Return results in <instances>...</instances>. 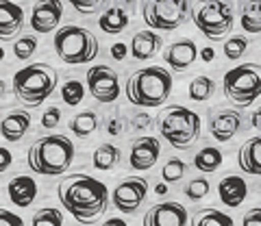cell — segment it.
<instances>
[{
    "mask_svg": "<svg viewBox=\"0 0 261 226\" xmlns=\"http://www.w3.org/2000/svg\"><path fill=\"white\" fill-rule=\"evenodd\" d=\"M120 157H122V150L118 146H113V144H102V146H98L94 150L92 163L96 170H100V172H109V170H113L120 163Z\"/></svg>",
    "mask_w": 261,
    "mask_h": 226,
    "instance_id": "25",
    "label": "cell"
},
{
    "mask_svg": "<svg viewBox=\"0 0 261 226\" xmlns=\"http://www.w3.org/2000/svg\"><path fill=\"white\" fill-rule=\"evenodd\" d=\"M29 167L35 174L59 176L65 174L74 161V144L65 135H46L29 148Z\"/></svg>",
    "mask_w": 261,
    "mask_h": 226,
    "instance_id": "3",
    "label": "cell"
},
{
    "mask_svg": "<svg viewBox=\"0 0 261 226\" xmlns=\"http://www.w3.org/2000/svg\"><path fill=\"white\" fill-rule=\"evenodd\" d=\"M122 3H126V5H133V3H135V0H122Z\"/></svg>",
    "mask_w": 261,
    "mask_h": 226,
    "instance_id": "48",
    "label": "cell"
},
{
    "mask_svg": "<svg viewBox=\"0 0 261 226\" xmlns=\"http://www.w3.org/2000/svg\"><path fill=\"white\" fill-rule=\"evenodd\" d=\"M144 226H185L190 222L187 209L178 203H159L144 215Z\"/></svg>",
    "mask_w": 261,
    "mask_h": 226,
    "instance_id": "13",
    "label": "cell"
},
{
    "mask_svg": "<svg viewBox=\"0 0 261 226\" xmlns=\"http://www.w3.org/2000/svg\"><path fill=\"white\" fill-rule=\"evenodd\" d=\"M250 122H252V126H255V128H259V131H261V107L252 111V116H250Z\"/></svg>",
    "mask_w": 261,
    "mask_h": 226,
    "instance_id": "44",
    "label": "cell"
},
{
    "mask_svg": "<svg viewBox=\"0 0 261 226\" xmlns=\"http://www.w3.org/2000/svg\"><path fill=\"white\" fill-rule=\"evenodd\" d=\"M31 128V116L27 111H11L7 113L3 118V126H0V131H3V139L7 142H20L27 131Z\"/></svg>",
    "mask_w": 261,
    "mask_h": 226,
    "instance_id": "22",
    "label": "cell"
},
{
    "mask_svg": "<svg viewBox=\"0 0 261 226\" xmlns=\"http://www.w3.org/2000/svg\"><path fill=\"white\" fill-rule=\"evenodd\" d=\"M238 163L242 167V172L261 176V135L242 144V148L238 152Z\"/></svg>",
    "mask_w": 261,
    "mask_h": 226,
    "instance_id": "21",
    "label": "cell"
},
{
    "mask_svg": "<svg viewBox=\"0 0 261 226\" xmlns=\"http://www.w3.org/2000/svg\"><path fill=\"white\" fill-rule=\"evenodd\" d=\"M222 90L235 107H250L261 96V66L259 63H242V66L228 70L222 78Z\"/></svg>",
    "mask_w": 261,
    "mask_h": 226,
    "instance_id": "7",
    "label": "cell"
},
{
    "mask_svg": "<svg viewBox=\"0 0 261 226\" xmlns=\"http://www.w3.org/2000/svg\"><path fill=\"white\" fill-rule=\"evenodd\" d=\"M24 24V11L11 0H0V39H11Z\"/></svg>",
    "mask_w": 261,
    "mask_h": 226,
    "instance_id": "18",
    "label": "cell"
},
{
    "mask_svg": "<svg viewBox=\"0 0 261 226\" xmlns=\"http://www.w3.org/2000/svg\"><path fill=\"white\" fill-rule=\"evenodd\" d=\"M200 56H202L205 61H211V59H214V50H211V48H202V50H200Z\"/></svg>",
    "mask_w": 261,
    "mask_h": 226,
    "instance_id": "45",
    "label": "cell"
},
{
    "mask_svg": "<svg viewBox=\"0 0 261 226\" xmlns=\"http://www.w3.org/2000/svg\"><path fill=\"white\" fill-rule=\"evenodd\" d=\"M196 59H198V48H196L194 39H181V42H174L172 46L166 48V52H163V61L176 72L190 70L196 63Z\"/></svg>",
    "mask_w": 261,
    "mask_h": 226,
    "instance_id": "15",
    "label": "cell"
},
{
    "mask_svg": "<svg viewBox=\"0 0 261 226\" xmlns=\"http://www.w3.org/2000/svg\"><path fill=\"white\" fill-rule=\"evenodd\" d=\"M0 220H3V224H15V226H22V220L18 215H13L9 211H3L0 213Z\"/></svg>",
    "mask_w": 261,
    "mask_h": 226,
    "instance_id": "42",
    "label": "cell"
},
{
    "mask_svg": "<svg viewBox=\"0 0 261 226\" xmlns=\"http://www.w3.org/2000/svg\"><path fill=\"white\" fill-rule=\"evenodd\" d=\"M59 74L48 63H31V66L15 72L13 76V94L27 107H39L48 100L57 87Z\"/></svg>",
    "mask_w": 261,
    "mask_h": 226,
    "instance_id": "4",
    "label": "cell"
},
{
    "mask_svg": "<svg viewBox=\"0 0 261 226\" xmlns=\"http://www.w3.org/2000/svg\"><path fill=\"white\" fill-rule=\"evenodd\" d=\"M35 50H37V37L35 35H24L13 44V54L18 56L20 61H27Z\"/></svg>",
    "mask_w": 261,
    "mask_h": 226,
    "instance_id": "34",
    "label": "cell"
},
{
    "mask_svg": "<svg viewBox=\"0 0 261 226\" xmlns=\"http://www.w3.org/2000/svg\"><path fill=\"white\" fill-rule=\"evenodd\" d=\"M98 50H100V44H98L96 35L76 24L61 26L55 35V52L70 66H83V63L94 61Z\"/></svg>",
    "mask_w": 261,
    "mask_h": 226,
    "instance_id": "6",
    "label": "cell"
},
{
    "mask_svg": "<svg viewBox=\"0 0 261 226\" xmlns=\"http://www.w3.org/2000/svg\"><path fill=\"white\" fill-rule=\"evenodd\" d=\"M107 133L109 135H120L122 133V124H120V120H109V124H107Z\"/></svg>",
    "mask_w": 261,
    "mask_h": 226,
    "instance_id": "43",
    "label": "cell"
},
{
    "mask_svg": "<svg viewBox=\"0 0 261 226\" xmlns=\"http://www.w3.org/2000/svg\"><path fill=\"white\" fill-rule=\"evenodd\" d=\"M222 159H224V155L218 148L207 146V148H202L200 152H196L194 167L198 170V172H202V174H211V172H216V170L222 165Z\"/></svg>",
    "mask_w": 261,
    "mask_h": 226,
    "instance_id": "26",
    "label": "cell"
},
{
    "mask_svg": "<svg viewBox=\"0 0 261 226\" xmlns=\"http://www.w3.org/2000/svg\"><path fill=\"white\" fill-rule=\"evenodd\" d=\"M154 193H159V196H163V193H168V183H159L157 187H154Z\"/></svg>",
    "mask_w": 261,
    "mask_h": 226,
    "instance_id": "46",
    "label": "cell"
},
{
    "mask_svg": "<svg viewBox=\"0 0 261 226\" xmlns=\"http://www.w3.org/2000/svg\"><path fill=\"white\" fill-rule=\"evenodd\" d=\"M68 126L76 137H89L98 128V116L94 111H81L79 116L70 120Z\"/></svg>",
    "mask_w": 261,
    "mask_h": 226,
    "instance_id": "27",
    "label": "cell"
},
{
    "mask_svg": "<svg viewBox=\"0 0 261 226\" xmlns=\"http://www.w3.org/2000/svg\"><path fill=\"white\" fill-rule=\"evenodd\" d=\"M122 224H124L122 220H109V222H107V226H122Z\"/></svg>",
    "mask_w": 261,
    "mask_h": 226,
    "instance_id": "47",
    "label": "cell"
},
{
    "mask_svg": "<svg viewBox=\"0 0 261 226\" xmlns=\"http://www.w3.org/2000/svg\"><path fill=\"white\" fill-rule=\"evenodd\" d=\"M214 92H216L214 78H209L205 74L192 78V83H190V98L194 102H205V100H209L211 96H214Z\"/></svg>",
    "mask_w": 261,
    "mask_h": 226,
    "instance_id": "28",
    "label": "cell"
},
{
    "mask_svg": "<svg viewBox=\"0 0 261 226\" xmlns=\"http://www.w3.org/2000/svg\"><path fill=\"white\" fill-rule=\"evenodd\" d=\"M161 155V144L154 137H140L130 146V167L137 172L150 170Z\"/></svg>",
    "mask_w": 261,
    "mask_h": 226,
    "instance_id": "14",
    "label": "cell"
},
{
    "mask_svg": "<svg viewBox=\"0 0 261 226\" xmlns=\"http://www.w3.org/2000/svg\"><path fill=\"white\" fill-rule=\"evenodd\" d=\"M240 126H242V116L240 113H235L231 109H224V111H220V113H216V116L211 118L209 131H211V135H214V139L228 142V139H233V135L240 131Z\"/></svg>",
    "mask_w": 261,
    "mask_h": 226,
    "instance_id": "16",
    "label": "cell"
},
{
    "mask_svg": "<svg viewBox=\"0 0 261 226\" xmlns=\"http://www.w3.org/2000/svg\"><path fill=\"white\" fill-rule=\"evenodd\" d=\"M33 226H61L63 224V215L59 209H53V207H46L42 211H37L33 215Z\"/></svg>",
    "mask_w": 261,
    "mask_h": 226,
    "instance_id": "32",
    "label": "cell"
},
{
    "mask_svg": "<svg viewBox=\"0 0 261 226\" xmlns=\"http://www.w3.org/2000/svg\"><path fill=\"white\" fill-rule=\"evenodd\" d=\"M68 3L81 13H96L105 5V0H68Z\"/></svg>",
    "mask_w": 261,
    "mask_h": 226,
    "instance_id": "36",
    "label": "cell"
},
{
    "mask_svg": "<svg viewBox=\"0 0 261 226\" xmlns=\"http://www.w3.org/2000/svg\"><path fill=\"white\" fill-rule=\"evenodd\" d=\"M7 193H9V200L15 207L27 209L33 205V200L37 196V183L31 176H15L7 185Z\"/></svg>",
    "mask_w": 261,
    "mask_h": 226,
    "instance_id": "20",
    "label": "cell"
},
{
    "mask_svg": "<svg viewBox=\"0 0 261 226\" xmlns=\"http://www.w3.org/2000/svg\"><path fill=\"white\" fill-rule=\"evenodd\" d=\"M142 18L154 31H174L183 26L190 18L187 0H146L142 7Z\"/></svg>",
    "mask_w": 261,
    "mask_h": 226,
    "instance_id": "9",
    "label": "cell"
},
{
    "mask_svg": "<svg viewBox=\"0 0 261 226\" xmlns=\"http://www.w3.org/2000/svg\"><path fill=\"white\" fill-rule=\"evenodd\" d=\"M159 135L172 148H190L200 135V116L183 104H170L157 116Z\"/></svg>",
    "mask_w": 261,
    "mask_h": 226,
    "instance_id": "5",
    "label": "cell"
},
{
    "mask_svg": "<svg viewBox=\"0 0 261 226\" xmlns=\"http://www.w3.org/2000/svg\"><path fill=\"white\" fill-rule=\"evenodd\" d=\"M63 15L61 0H37L31 9V29L39 35L53 33Z\"/></svg>",
    "mask_w": 261,
    "mask_h": 226,
    "instance_id": "12",
    "label": "cell"
},
{
    "mask_svg": "<svg viewBox=\"0 0 261 226\" xmlns=\"http://www.w3.org/2000/svg\"><path fill=\"white\" fill-rule=\"evenodd\" d=\"M11 152L7 148H0V172H7V167L11 165Z\"/></svg>",
    "mask_w": 261,
    "mask_h": 226,
    "instance_id": "40",
    "label": "cell"
},
{
    "mask_svg": "<svg viewBox=\"0 0 261 226\" xmlns=\"http://www.w3.org/2000/svg\"><path fill=\"white\" fill-rule=\"evenodd\" d=\"M152 124V120L148 116H135L133 118V128H137V131H144V128H148Z\"/></svg>",
    "mask_w": 261,
    "mask_h": 226,
    "instance_id": "39",
    "label": "cell"
},
{
    "mask_svg": "<svg viewBox=\"0 0 261 226\" xmlns=\"http://www.w3.org/2000/svg\"><path fill=\"white\" fill-rule=\"evenodd\" d=\"M207 191H209V181L207 179H194V181L187 183L185 196L190 200H200V198L207 196Z\"/></svg>",
    "mask_w": 261,
    "mask_h": 226,
    "instance_id": "35",
    "label": "cell"
},
{
    "mask_svg": "<svg viewBox=\"0 0 261 226\" xmlns=\"http://www.w3.org/2000/svg\"><path fill=\"white\" fill-rule=\"evenodd\" d=\"M128 20H130L128 13L122 7H111V9H107L98 18V26L107 35H120L128 26Z\"/></svg>",
    "mask_w": 261,
    "mask_h": 226,
    "instance_id": "23",
    "label": "cell"
},
{
    "mask_svg": "<svg viewBox=\"0 0 261 226\" xmlns=\"http://www.w3.org/2000/svg\"><path fill=\"white\" fill-rule=\"evenodd\" d=\"M126 44H116V46H111V56L113 59H118V61H122L126 56Z\"/></svg>",
    "mask_w": 261,
    "mask_h": 226,
    "instance_id": "41",
    "label": "cell"
},
{
    "mask_svg": "<svg viewBox=\"0 0 261 226\" xmlns=\"http://www.w3.org/2000/svg\"><path fill=\"white\" fill-rule=\"evenodd\" d=\"M87 87H89V94L102 104H109L113 100H118V96H120L118 72L111 70L109 66L89 68L87 70Z\"/></svg>",
    "mask_w": 261,
    "mask_h": 226,
    "instance_id": "10",
    "label": "cell"
},
{
    "mask_svg": "<svg viewBox=\"0 0 261 226\" xmlns=\"http://www.w3.org/2000/svg\"><path fill=\"white\" fill-rule=\"evenodd\" d=\"M148 196V179L130 176L113 189V207L122 213H135Z\"/></svg>",
    "mask_w": 261,
    "mask_h": 226,
    "instance_id": "11",
    "label": "cell"
},
{
    "mask_svg": "<svg viewBox=\"0 0 261 226\" xmlns=\"http://www.w3.org/2000/svg\"><path fill=\"white\" fill-rule=\"evenodd\" d=\"M196 29L207 39H222L233 29V9L224 0H198L192 9Z\"/></svg>",
    "mask_w": 261,
    "mask_h": 226,
    "instance_id": "8",
    "label": "cell"
},
{
    "mask_svg": "<svg viewBox=\"0 0 261 226\" xmlns=\"http://www.w3.org/2000/svg\"><path fill=\"white\" fill-rule=\"evenodd\" d=\"M85 98V87L81 85V80H65V83L61 85V100L65 104H70V107H76V104H81Z\"/></svg>",
    "mask_w": 261,
    "mask_h": 226,
    "instance_id": "30",
    "label": "cell"
},
{
    "mask_svg": "<svg viewBox=\"0 0 261 226\" xmlns=\"http://www.w3.org/2000/svg\"><path fill=\"white\" fill-rule=\"evenodd\" d=\"M218 196L228 209L240 207L248 196V185L242 176H224L218 185Z\"/></svg>",
    "mask_w": 261,
    "mask_h": 226,
    "instance_id": "17",
    "label": "cell"
},
{
    "mask_svg": "<svg viewBox=\"0 0 261 226\" xmlns=\"http://www.w3.org/2000/svg\"><path fill=\"white\" fill-rule=\"evenodd\" d=\"M190 222L194 226H209V224H224V226H228V224H233L231 215L218 211V209H202V211L196 213Z\"/></svg>",
    "mask_w": 261,
    "mask_h": 226,
    "instance_id": "29",
    "label": "cell"
},
{
    "mask_svg": "<svg viewBox=\"0 0 261 226\" xmlns=\"http://www.w3.org/2000/svg\"><path fill=\"white\" fill-rule=\"evenodd\" d=\"M126 98L137 107H161L172 94V74L161 66L135 70L124 85Z\"/></svg>",
    "mask_w": 261,
    "mask_h": 226,
    "instance_id": "2",
    "label": "cell"
},
{
    "mask_svg": "<svg viewBox=\"0 0 261 226\" xmlns=\"http://www.w3.org/2000/svg\"><path fill=\"white\" fill-rule=\"evenodd\" d=\"M246 48H248V39L244 37V35H235V37H231V39H226L222 50H224L226 59L235 61V59H240V56L246 52Z\"/></svg>",
    "mask_w": 261,
    "mask_h": 226,
    "instance_id": "33",
    "label": "cell"
},
{
    "mask_svg": "<svg viewBox=\"0 0 261 226\" xmlns=\"http://www.w3.org/2000/svg\"><path fill=\"white\" fill-rule=\"evenodd\" d=\"M57 198L65 211L83 224L100 220L111 200L107 185L89 174H68L57 187Z\"/></svg>",
    "mask_w": 261,
    "mask_h": 226,
    "instance_id": "1",
    "label": "cell"
},
{
    "mask_svg": "<svg viewBox=\"0 0 261 226\" xmlns=\"http://www.w3.org/2000/svg\"><path fill=\"white\" fill-rule=\"evenodd\" d=\"M187 172V163L181 159H170L166 161V165L161 167V179L166 183H178L183 179V174Z\"/></svg>",
    "mask_w": 261,
    "mask_h": 226,
    "instance_id": "31",
    "label": "cell"
},
{
    "mask_svg": "<svg viewBox=\"0 0 261 226\" xmlns=\"http://www.w3.org/2000/svg\"><path fill=\"white\" fill-rule=\"evenodd\" d=\"M240 24L250 35L261 33V0H246L240 9Z\"/></svg>",
    "mask_w": 261,
    "mask_h": 226,
    "instance_id": "24",
    "label": "cell"
},
{
    "mask_svg": "<svg viewBox=\"0 0 261 226\" xmlns=\"http://www.w3.org/2000/svg\"><path fill=\"white\" fill-rule=\"evenodd\" d=\"M61 122V111L57 107H48L42 116V126L44 128H55L57 124Z\"/></svg>",
    "mask_w": 261,
    "mask_h": 226,
    "instance_id": "37",
    "label": "cell"
},
{
    "mask_svg": "<svg viewBox=\"0 0 261 226\" xmlns=\"http://www.w3.org/2000/svg\"><path fill=\"white\" fill-rule=\"evenodd\" d=\"M161 44H163L161 37L154 31H148V29L137 31L133 39H130V54L137 61H148L161 50Z\"/></svg>",
    "mask_w": 261,
    "mask_h": 226,
    "instance_id": "19",
    "label": "cell"
},
{
    "mask_svg": "<svg viewBox=\"0 0 261 226\" xmlns=\"http://www.w3.org/2000/svg\"><path fill=\"white\" fill-rule=\"evenodd\" d=\"M242 222H244V226H261V207L248 211L246 215H244Z\"/></svg>",
    "mask_w": 261,
    "mask_h": 226,
    "instance_id": "38",
    "label": "cell"
}]
</instances>
